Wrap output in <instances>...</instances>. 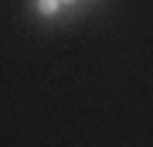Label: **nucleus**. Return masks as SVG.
Instances as JSON below:
<instances>
[{
	"instance_id": "obj_1",
	"label": "nucleus",
	"mask_w": 153,
	"mask_h": 147,
	"mask_svg": "<svg viewBox=\"0 0 153 147\" xmlns=\"http://www.w3.org/2000/svg\"><path fill=\"white\" fill-rule=\"evenodd\" d=\"M58 4H61V0H38V11H41V14H55Z\"/></svg>"
}]
</instances>
